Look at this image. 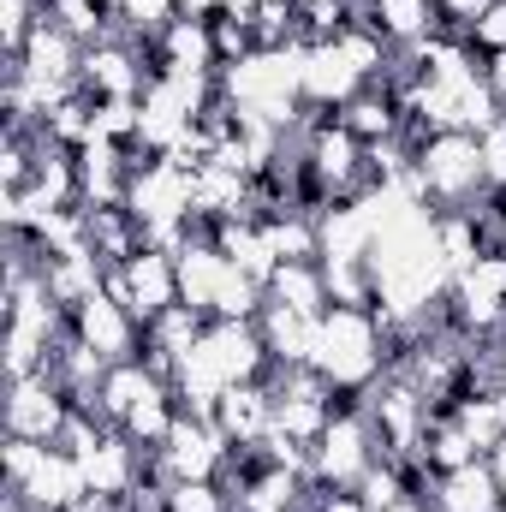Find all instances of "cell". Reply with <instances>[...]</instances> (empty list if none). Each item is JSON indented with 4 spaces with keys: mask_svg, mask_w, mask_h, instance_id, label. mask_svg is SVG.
I'll use <instances>...</instances> for the list:
<instances>
[{
    "mask_svg": "<svg viewBox=\"0 0 506 512\" xmlns=\"http://www.w3.org/2000/svg\"><path fill=\"white\" fill-rule=\"evenodd\" d=\"M161 453H167V465H173L179 483H215V477H221V459H227V435H221L209 417L179 411V423H173V435L161 441Z\"/></svg>",
    "mask_w": 506,
    "mask_h": 512,
    "instance_id": "8992f818",
    "label": "cell"
},
{
    "mask_svg": "<svg viewBox=\"0 0 506 512\" xmlns=\"http://www.w3.org/2000/svg\"><path fill=\"white\" fill-rule=\"evenodd\" d=\"M262 0H221V18H256Z\"/></svg>",
    "mask_w": 506,
    "mask_h": 512,
    "instance_id": "4316f807",
    "label": "cell"
},
{
    "mask_svg": "<svg viewBox=\"0 0 506 512\" xmlns=\"http://www.w3.org/2000/svg\"><path fill=\"white\" fill-rule=\"evenodd\" d=\"M155 387H167V382H155L137 358H126V364H108V376H102V387H96V405H102L108 423H126V411L143 399V393H155Z\"/></svg>",
    "mask_w": 506,
    "mask_h": 512,
    "instance_id": "d6986e66",
    "label": "cell"
},
{
    "mask_svg": "<svg viewBox=\"0 0 506 512\" xmlns=\"http://www.w3.org/2000/svg\"><path fill=\"white\" fill-rule=\"evenodd\" d=\"M268 298L286 304V310H304V316H316V322L334 310V292H328L322 262H280L274 280H268Z\"/></svg>",
    "mask_w": 506,
    "mask_h": 512,
    "instance_id": "4fadbf2b",
    "label": "cell"
},
{
    "mask_svg": "<svg viewBox=\"0 0 506 512\" xmlns=\"http://www.w3.org/2000/svg\"><path fill=\"white\" fill-rule=\"evenodd\" d=\"M66 417H72L66 393L48 382L42 370H36V376H18V382H6V435H18V441H36V447H60V435H66Z\"/></svg>",
    "mask_w": 506,
    "mask_h": 512,
    "instance_id": "7a4b0ae2",
    "label": "cell"
},
{
    "mask_svg": "<svg viewBox=\"0 0 506 512\" xmlns=\"http://www.w3.org/2000/svg\"><path fill=\"white\" fill-rule=\"evenodd\" d=\"M501 512H506V507H501Z\"/></svg>",
    "mask_w": 506,
    "mask_h": 512,
    "instance_id": "f546056e",
    "label": "cell"
},
{
    "mask_svg": "<svg viewBox=\"0 0 506 512\" xmlns=\"http://www.w3.org/2000/svg\"><path fill=\"white\" fill-rule=\"evenodd\" d=\"M376 6V24L387 42H399V48H411V42H423L429 36V0H370Z\"/></svg>",
    "mask_w": 506,
    "mask_h": 512,
    "instance_id": "ffe728a7",
    "label": "cell"
},
{
    "mask_svg": "<svg viewBox=\"0 0 506 512\" xmlns=\"http://www.w3.org/2000/svg\"><path fill=\"white\" fill-rule=\"evenodd\" d=\"M173 18H179L173 0H120V36H126V42H149V36H161Z\"/></svg>",
    "mask_w": 506,
    "mask_h": 512,
    "instance_id": "44dd1931",
    "label": "cell"
},
{
    "mask_svg": "<svg viewBox=\"0 0 506 512\" xmlns=\"http://www.w3.org/2000/svg\"><path fill=\"white\" fill-rule=\"evenodd\" d=\"M155 42H161L167 66H179V72H215V42H209V24L203 18H173Z\"/></svg>",
    "mask_w": 506,
    "mask_h": 512,
    "instance_id": "e0dca14e",
    "label": "cell"
},
{
    "mask_svg": "<svg viewBox=\"0 0 506 512\" xmlns=\"http://www.w3.org/2000/svg\"><path fill=\"white\" fill-rule=\"evenodd\" d=\"M364 90V78L346 66V54L328 48H304V108H346Z\"/></svg>",
    "mask_w": 506,
    "mask_h": 512,
    "instance_id": "8fae6325",
    "label": "cell"
},
{
    "mask_svg": "<svg viewBox=\"0 0 506 512\" xmlns=\"http://www.w3.org/2000/svg\"><path fill=\"white\" fill-rule=\"evenodd\" d=\"M370 465H376V435H370L364 417H334L328 435L310 447V471L334 489H358Z\"/></svg>",
    "mask_w": 506,
    "mask_h": 512,
    "instance_id": "3957f363",
    "label": "cell"
},
{
    "mask_svg": "<svg viewBox=\"0 0 506 512\" xmlns=\"http://www.w3.org/2000/svg\"><path fill=\"white\" fill-rule=\"evenodd\" d=\"M18 495H24L36 512H72L84 495H90V483H84V465H78L66 447H48L42 465L30 471V483H24Z\"/></svg>",
    "mask_w": 506,
    "mask_h": 512,
    "instance_id": "9c48e42d",
    "label": "cell"
},
{
    "mask_svg": "<svg viewBox=\"0 0 506 512\" xmlns=\"http://www.w3.org/2000/svg\"><path fill=\"white\" fill-rule=\"evenodd\" d=\"M387 512H435L429 501H399V507H387Z\"/></svg>",
    "mask_w": 506,
    "mask_h": 512,
    "instance_id": "83f0119b",
    "label": "cell"
},
{
    "mask_svg": "<svg viewBox=\"0 0 506 512\" xmlns=\"http://www.w3.org/2000/svg\"><path fill=\"white\" fill-rule=\"evenodd\" d=\"M66 328H72L90 352H102L108 364H126V358H137V346H143V322L131 316L126 304H114L108 292H96V298H84L78 310H66Z\"/></svg>",
    "mask_w": 506,
    "mask_h": 512,
    "instance_id": "277c9868",
    "label": "cell"
},
{
    "mask_svg": "<svg viewBox=\"0 0 506 512\" xmlns=\"http://www.w3.org/2000/svg\"><path fill=\"white\" fill-rule=\"evenodd\" d=\"M501 364H506V334H501Z\"/></svg>",
    "mask_w": 506,
    "mask_h": 512,
    "instance_id": "f1b7e54d",
    "label": "cell"
},
{
    "mask_svg": "<svg viewBox=\"0 0 506 512\" xmlns=\"http://www.w3.org/2000/svg\"><path fill=\"white\" fill-rule=\"evenodd\" d=\"M78 90H84L90 102H137V96H143V60H137V42H126V36L90 42V48H84Z\"/></svg>",
    "mask_w": 506,
    "mask_h": 512,
    "instance_id": "5b68a950",
    "label": "cell"
},
{
    "mask_svg": "<svg viewBox=\"0 0 506 512\" xmlns=\"http://www.w3.org/2000/svg\"><path fill=\"white\" fill-rule=\"evenodd\" d=\"M465 42H471L483 60H489V54H506V0H489V6H483V18L471 24Z\"/></svg>",
    "mask_w": 506,
    "mask_h": 512,
    "instance_id": "603a6c76",
    "label": "cell"
},
{
    "mask_svg": "<svg viewBox=\"0 0 506 512\" xmlns=\"http://www.w3.org/2000/svg\"><path fill=\"white\" fill-rule=\"evenodd\" d=\"M483 84H489V96L501 102V114H506V54H489L483 60Z\"/></svg>",
    "mask_w": 506,
    "mask_h": 512,
    "instance_id": "d4e9b609",
    "label": "cell"
},
{
    "mask_svg": "<svg viewBox=\"0 0 506 512\" xmlns=\"http://www.w3.org/2000/svg\"><path fill=\"white\" fill-rule=\"evenodd\" d=\"M173 262H179V304H191V310H203L215 322V292L227 280V256L215 245H185Z\"/></svg>",
    "mask_w": 506,
    "mask_h": 512,
    "instance_id": "5bb4252c",
    "label": "cell"
},
{
    "mask_svg": "<svg viewBox=\"0 0 506 512\" xmlns=\"http://www.w3.org/2000/svg\"><path fill=\"white\" fill-rule=\"evenodd\" d=\"M310 370L334 387H376L381 382V322L376 310L334 304L316 322V358Z\"/></svg>",
    "mask_w": 506,
    "mask_h": 512,
    "instance_id": "6da1fadb",
    "label": "cell"
},
{
    "mask_svg": "<svg viewBox=\"0 0 506 512\" xmlns=\"http://www.w3.org/2000/svg\"><path fill=\"white\" fill-rule=\"evenodd\" d=\"M120 268H126V310L137 322H155L161 310L179 304V262H173V251H137Z\"/></svg>",
    "mask_w": 506,
    "mask_h": 512,
    "instance_id": "52a82bcc",
    "label": "cell"
},
{
    "mask_svg": "<svg viewBox=\"0 0 506 512\" xmlns=\"http://www.w3.org/2000/svg\"><path fill=\"white\" fill-rule=\"evenodd\" d=\"M429 507H435V512H501L506 507V489H501V477H495V465H489V459H471V465H459V471L435 477Z\"/></svg>",
    "mask_w": 506,
    "mask_h": 512,
    "instance_id": "ba28073f",
    "label": "cell"
},
{
    "mask_svg": "<svg viewBox=\"0 0 506 512\" xmlns=\"http://www.w3.org/2000/svg\"><path fill=\"white\" fill-rule=\"evenodd\" d=\"M340 120H346V131H352L358 143H387V137H399V102H393L381 84H364V90L340 108Z\"/></svg>",
    "mask_w": 506,
    "mask_h": 512,
    "instance_id": "2e32d148",
    "label": "cell"
},
{
    "mask_svg": "<svg viewBox=\"0 0 506 512\" xmlns=\"http://www.w3.org/2000/svg\"><path fill=\"white\" fill-rule=\"evenodd\" d=\"M173 423H179V399H173V387H155V393H143L126 411L120 435L137 441V447H161V441L173 435Z\"/></svg>",
    "mask_w": 506,
    "mask_h": 512,
    "instance_id": "ac0fdd59",
    "label": "cell"
},
{
    "mask_svg": "<svg viewBox=\"0 0 506 512\" xmlns=\"http://www.w3.org/2000/svg\"><path fill=\"white\" fill-rule=\"evenodd\" d=\"M78 465H84L90 495H131V483H137V441H126V435L114 429V435H108L96 453H84Z\"/></svg>",
    "mask_w": 506,
    "mask_h": 512,
    "instance_id": "9a60e30c",
    "label": "cell"
},
{
    "mask_svg": "<svg viewBox=\"0 0 506 512\" xmlns=\"http://www.w3.org/2000/svg\"><path fill=\"white\" fill-rule=\"evenodd\" d=\"M477 143H483V161H489V185H506V114L489 131H477Z\"/></svg>",
    "mask_w": 506,
    "mask_h": 512,
    "instance_id": "cb8c5ba5",
    "label": "cell"
},
{
    "mask_svg": "<svg viewBox=\"0 0 506 512\" xmlns=\"http://www.w3.org/2000/svg\"><path fill=\"white\" fill-rule=\"evenodd\" d=\"M173 6H179V18H203V24L221 12V0H173Z\"/></svg>",
    "mask_w": 506,
    "mask_h": 512,
    "instance_id": "484cf974",
    "label": "cell"
},
{
    "mask_svg": "<svg viewBox=\"0 0 506 512\" xmlns=\"http://www.w3.org/2000/svg\"><path fill=\"white\" fill-rule=\"evenodd\" d=\"M256 334H262V346H268V364H310L316 358V316H304V310H286V304H262V316H256Z\"/></svg>",
    "mask_w": 506,
    "mask_h": 512,
    "instance_id": "30bf717a",
    "label": "cell"
},
{
    "mask_svg": "<svg viewBox=\"0 0 506 512\" xmlns=\"http://www.w3.org/2000/svg\"><path fill=\"white\" fill-rule=\"evenodd\" d=\"M227 441H262L268 429H274V393L262 382H239L221 393V405H215V417H209Z\"/></svg>",
    "mask_w": 506,
    "mask_h": 512,
    "instance_id": "7c38bea8",
    "label": "cell"
},
{
    "mask_svg": "<svg viewBox=\"0 0 506 512\" xmlns=\"http://www.w3.org/2000/svg\"><path fill=\"white\" fill-rule=\"evenodd\" d=\"M36 24H42V0H0V48H6V60L24 54Z\"/></svg>",
    "mask_w": 506,
    "mask_h": 512,
    "instance_id": "7402d4cb",
    "label": "cell"
}]
</instances>
